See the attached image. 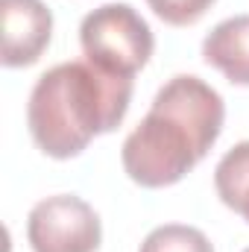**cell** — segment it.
Returning a JSON list of instances; mask_svg holds the SVG:
<instances>
[{"instance_id":"1","label":"cell","mask_w":249,"mask_h":252,"mask_svg":"<svg viewBox=\"0 0 249 252\" xmlns=\"http://www.w3.org/2000/svg\"><path fill=\"white\" fill-rule=\"evenodd\" d=\"M223 97L199 76H173L147 118L129 132L121 158L141 188H167L185 179L223 132Z\"/></svg>"},{"instance_id":"2","label":"cell","mask_w":249,"mask_h":252,"mask_svg":"<svg viewBox=\"0 0 249 252\" xmlns=\"http://www.w3.org/2000/svg\"><path fill=\"white\" fill-rule=\"evenodd\" d=\"M129 103V76L106 73L91 62H62L32 85L27 126L44 156L73 158L97 135L118 129Z\"/></svg>"},{"instance_id":"3","label":"cell","mask_w":249,"mask_h":252,"mask_svg":"<svg viewBox=\"0 0 249 252\" xmlns=\"http://www.w3.org/2000/svg\"><path fill=\"white\" fill-rule=\"evenodd\" d=\"M79 44L85 62L106 73L132 79L150 62L156 38L150 24L129 3H106L82 18Z\"/></svg>"},{"instance_id":"4","label":"cell","mask_w":249,"mask_h":252,"mask_svg":"<svg viewBox=\"0 0 249 252\" xmlns=\"http://www.w3.org/2000/svg\"><path fill=\"white\" fill-rule=\"evenodd\" d=\"M27 241L32 252H97L103 226L85 199L59 193L32 205L27 217Z\"/></svg>"},{"instance_id":"5","label":"cell","mask_w":249,"mask_h":252,"mask_svg":"<svg viewBox=\"0 0 249 252\" xmlns=\"http://www.w3.org/2000/svg\"><path fill=\"white\" fill-rule=\"evenodd\" d=\"M3 47L0 62L6 67H27L38 62L53 35V12L41 0H3Z\"/></svg>"},{"instance_id":"6","label":"cell","mask_w":249,"mask_h":252,"mask_svg":"<svg viewBox=\"0 0 249 252\" xmlns=\"http://www.w3.org/2000/svg\"><path fill=\"white\" fill-rule=\"evenodd\" d=\"M202 59L229 82L249 85V15L220 21L202 41Z\"/></svg>"},{"instance_id":"7","label":"cell","mask_w":249,"mask_h":252,"mask_svg":"<svg viewBox=\"0 0 249 252\" xmlns=\"http://www.w3.org/2000/svg\"><path fill=\"white\" fill-rule=\"evenodd\" d=\"M214 188L223 205L249 223V141L235 144L214 170Z\"/></svg>"},{"instance_id":"8","label":"cell","mask_w":249,"mask_h":252,"mask_svg":"<svg viewBox=\"0 0 249 252\" xmlns=\"http://www.w3.org/2000/svg\"><path fill=\"white\" fill-rule=\"evenodd\" d=\"M138 252H214V247L199 229L182 226V223H167V226L153 229L144 238Z\"/></svg>"},{"instance_id":"9","label":"cell","mask_w":249,"mask_h":252,"mask_svg":"<svg viewBox=\"0 0 249 252\" xmlns=\"http://www.w3.org/2000/svg\"><path fill=\"white\" fill-rule=\"evenodd\" d=\"M150 9L170 27H190L196 24L217 0H147Z\"/></svg>"},{"instance_id":"10","label":"cell","mask_w":249,"mask_h":252,"mask_svg":"<svg viewBox=\"0 0 249 252\" xmlns=\"http://www.w3.org/2000/svg\"><path fill=\"white\" fill-rule=\"evenodd\" d=\"M244 252H249V250H244Z\"/></svg>"}]
</instances>
